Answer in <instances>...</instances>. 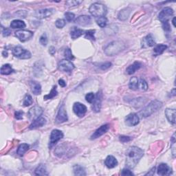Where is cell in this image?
I'll return each instance as SVG.
<instances>
[{
    "mask_svg": "<svg viewBox=\"0 0 176 176\" xmlns=\"http://www.w3.org/2000/svg\"><path fill=\"white\" fill-rule=\"evenodd\" d=\"M89 11L94 17H101L107 14V7L101 3H94L90 7Z\"/></svg>",
    "mask_w": 176,
    "mask_h": 176,
    "instance_id": "cell-4",
    "label": "cell"
},
{
    "mask_svg": "<svg viewBox=\"0 0 176 176\" xmlns=\"http://www.w3.org/2000/svg\"><path fill=\"white\" fill-rule=\"evenodd\" d=\"M94 33H95L94 30H87L85 33V38L87 39H90V40H92V41H94L95 40Z\"/></svg>",
    "mask_w": 176,
    "mask_h": 176,
    "instance_id": "cell-37",
    "label": "cell"
},
{
    "mask_svg": "<svg viewBox=\"0 0 176 176\" xmlns=\"http://www.w3.org/2000/svg\"><path fill=\"white\" fill-rule=\"evenodd\" d=\"M154 45H155V41H154V39L151 37V35H148L146 37H144L141 41V46L142 47H144V48L152 47Z\"/></svg>",
    "mask_w": 176,
    "mask_h": 176,
    "instance_id": "cell-20",
    "label": "cell"
},
{
    "mask_svg": "<svg viewBox=\"0 0 176 176\" xmlns=\"http://www.w3.org/2000/svg\"><path fill=\"white\" fill-rule=\"evenodd\" d=\"M92 22V19L90 16L88 15H80L75 20V23H77L78 25L85 26L90 25Z\"/></svg>",
    "mask_w": 176,
    "mask_h": 176,
    "instance_id": "cell-18",
    "label": "cell"
},
{
    "mask_svg": "<svg viewBox=\"0 0 176 176\" xmlns=\"http://www.w3.org/2000/svg\"><path fill=\"white\" fill-rule=\"evenodd\" d=\"M25 11H19L17 13H16V15H17L19 17H26V15H23V13H24Z\"/></svg>",
    "mask_w": 176,
    "mask_h": 176,
    "instance_id": "cell-52",
    "label": "cell"
},
{
    "mask_svg": "<svg viewBox=\"0 0 176 176\" xmlns=\"http://www.w3.org/2000/svg\"><path fill=\"white\" fill-rule=\"evenodd\" d=\"M74 173L75 175H86V172H85V168L82 166L80 165H74L73 167Z\"/></svg>",
    "mask_w": 176,
    "mask_h": 176,
    "instance_id": "cell-31",
    "label": "cell"
},
{
    "mask_svg": "<svg viewBox=\"0 0 176 176\" xmlns=\"http://www.w3.org/2000/svg\"><path fill=\"white\" fill-rule=\"evenodd\" d=\"M175 17L173 18V21H172L173 24V26H174V27H175Z\"/></svg>",
    "mask_w": 176,
    "mask_h": 176,
    "instance_id": "cell-55",
    "label": "cell"
},
{
    "mask_svg": "<svg viewBox=\"0 0 176 176\" xmlns=\"http://www.w3.org/2000/svg\"><path fill=\"white\" fill-rule=\"evenodd\" d=\"M157 172H158V174L160 175H169L172 173V170L166 164L162 163L158 166Z\"/></svg>",
    "mask_w": 176,
    "mask_h": 176,
    "instance_id": "cell-16",
    "label": "cell"
},
{
    "mask_svg": "<svg viewBox=\"0 0 176 176\" xmlns=\"http://www.w3.org/2000/svg\"><path fill=\"white\" fill-rule=\"evenodd\" d=\"M162 27H163V29L165 30L166 32H170L171 31V28H170V26H169V23H162Z\"/></svg>",
    "mask_w": 176,
    "mask_h": 176,
    "instance_id": "cell-50",
    "label": "cell"
},
{
    "mask_svg": "<svg viewBox=\"0 0 176 176\" xmlns=\"http://www.w3.org/2000/svg\"><path fill=\"white\" fill-rule=\"evenodd\" d=\"M144 155V152L138 147H130L126 151V165L129 168H134Z\"/></svg>",
    "mask_w": 176,
    "mask_h": 176,
    "instance_id": "cell-1",
    "label": "cell"
},
{
    "mask_svg": "<svg viewBox=\"0 0 176 176\" xmlns=\"http://www.w3.org/2000/svg\"><path fill=\"white\" fill-rule=\"evenodd\" d=\"M73 111L78 117H83L87 112V108L85 105L80 103H75L73 105Z\"/></svg>",
    "mask_w": 176,
    "mask_h": 176,
    "instance_id": "cell-11",
    "label": "cell"
},
{
    "mask_svg": "<svg viewBox=\"0 0 176 176\" xmlns=\"http://www.w3.org/2000/svg\"><path fill=\"white\" fill-rule=\"evenodd\" d=\"M54 8H45L35 12V16L38 19H44L50 17L54 13Z\"/></svg>",
    "mask_w": 176,
    "mask_h": 176,
    "instance_id": "cell-15",
    "label": "cell"
},
{
    "mask_svg": "<svg viewBox=\"0 0 176 176\" xmlns=\"http://www.w3.org/2000/svg\"><path fill=\"white\" fill-rule=\"evenodd\" d=\"M162 107V103L159 101H153L149 103L148 105H147L140 112V115L142 117L146 118L151 116L152 114H153L158 109H160Z\"/></svg>",
    "mask_w": 176,
    "mask_h": 176,
    "instance_id": "cell-3",
    "label": "cell"
},
{
    "mask_svg": "<svg viewBox=\"0 0 176 176\" xmlns=\"http://www.w3.org/2000/svg\"><path fill=\"white\" fill-rule=\"evenodd\" d=\"M30 86L32 88V92L35 95H39L41 93V86L39 83L31 81L30 82Z\"/></svg>",
    "mask_w": 176,
    "mask_h": 176,
    "instance_id": "cell-25",
    "label": "cell"
},
{
    "mask_svg": "<svg viewBox=\"0 0 176 176\" xmlns=\"http://www.w3.org/2000/svg\"><path fill=\"white\" fill-rule=\"evenodd\" d=\"M121 175H134V173H133L130 170L127 169V168H124V169L122 171Z\"/></svg>",
    "mask_w": 176,
    "mask_h": 176,
    "instance_id": "cell-48",
    "label": "cell"
},
{
    "mask_svg": "<svg viewBox=\"0 0 176 176\" xmlns=\"http://www.w3.org/2000/svg\"><path fill=\"white\" fill-rule=\"evenodd\" d=\"M39 41H40V44L44 46H46L47 44V35L46 33H44V34H43L41 35V37H40Z\"/></svg>",
    "mask_w": 176,
    "mask_h": 176,
    "instance_id": "cell-43",
    "label": "cell"
},
{
    "mask_svg": "<svg viewBox=\"0 0 176 176\" xmlns=\"http://www.w3.org/2000/svg\"><path fill=\"white\" fill-rule=\"evenodd\" d=\"M11 27L13 28V29H16V28H24L26 27V23L21 20H13L11 23Z\"/></svg>",
    "mask_w": 176,
    "mask_h": 176,
    "instance_id": "cell-29",
    "label": "cell"
},
{
    "mask_svg": "<svg viewBox=\"0 0 176 176\" xmlns=\"http://www.w3.org/2000/svg\"><path fill=\"white\" fill-rule=\"evenodd\" d=\"M83 32H84V31H83V30L79 29V28H77L76 27H73L70 32L71 37H72V39H77V38L80 37L81 35H83Z\"/></svg>",
    "mask_w": 176,
    "mask_h": 176,
    "instance_id": "cell-26",
    "label": "cell"
},
{
    "mask_svg": "<svg viewBox=\"0 0 176 176\" xmlns=\"http://www.w3.org/2000/svg\"><path fill=\"white\" fill-rule=\"evenodd\" d=\"M142 90V91H146L148 89V85H147V83L146 80L143 78H140L138 81V89Z\"/></svg>",
    "mask_w": 176,
    "mask_h": 176,
    "instance_id": "cell-36",
    "label": "cell"
},
{
    "mask_svg": "<svg viewBox=\"0 0 176 176\" xmlns=\"http://www.w3.org/2000/svg\"><path fill=\"white\" fill-rule=\"evenodd\" d=\"M49 52H50V54H51V55H54V54H55V52H56L55 47H53V46L50 47V48H49Z\"/></svg>",
    "mask_w": 176,
    "mask_h": 176,
    "instance_id": "cell-51",
    "label": "cell"
},
{
    "mask_svg": "<svg viewBox=\"0 0 176 176\" xmlns=\"http://www.w3.org/2000/svg\"><path fill=\"white\" fill-rule=\"evenodd\" d=\"M109 129V125L106 124L104 125H102L101 127H100L99 129H97L96 131H95L94 133L91 136V139L94 140V139H96L98 138L101 137V135H103V134H105V133L108 132Z\"/></svg>",
    "mask_w": 176,
    "mask_h": 176,
    "instance_id": "cell-17",
    "label": "cell"
},
{
    "mask_svg": "<svg viewBox=\"0 0 176 176\" xmlns=\"http://www.w3.org/2000/svg\"><path fill=\"white\" fill-rule=\"evenodd\" d=\"M59 70L62 71V72H70L74 70V65L71 62V61L67 60V59H63L61 61H59L58 64Z\"/></svg>",
    "mask_w": 176,
    "mask_h": 176,
    "instance_id": "cell-9",
    "label": "cell"
},
{
    "mask_svg": "<svg viewBox=\"0 0 176 176\" xmlns=\"http://www.w3.org/2000/svg\"><path fill=\"white\" fill-rule=\"evenodd\" d=\"M43 113V109L39 106H35L28 111V116L30 120H34L40 117Z\"/></svg>",
    "mask_w": 176,
    "mask_h": 176,
    "instance_id": "cell-12",
    "label": "cell"
},
{
    "mask_svg": "<svg viewBox=\"0 0 176 176\" xmlns=\"http://www.w3.org/2000/svg\"><path fill=\"white\" fill-rule=\"evenodd\" d=\"M131 13V8H125L123 10H121L119 13H118V17L120 21H125L127 20L129 17V14Z\"/></svg>",
    "mask_w": 176,
    "mask_h": 176,
    "instance_id": "cell-24",
    "label": "cell"
},
{
    "mask_svg": "<svg viewBox=\"0 0 176 176\" xmlns=\"http://www.w3.org/2000/svg\"><path fill=\"white\" fill-rule=\"evenodd\" d=\"M94 99H95V95L94 93H92V92H90V93H88L86 94V96H85V99H86L87 102L90 103H93V101H94Z\"/></svg>",
    "mask_w": 176,
    "mask_h": 176,
    "instance_id": "cell-40",
    "label": "cell"
},
{
    "mask_svg": "<svg viewBox=\"0 0 176 176\" xmlns=\"http://www.w3.org/2000/svg\"><path fill=\"white\" fill-rule=\"evenodd\" d=\"M142 66V63L138 62V61H135L134 63L132 64V65H129V67L127 68V70H126V72L128 74H133L135 73V72L138 70H139V69L141 68Z\"/></svg>",
    "mask_w": 176,
    "mask_h": 176,
    "instance_id": "cell-23",
    "label": "cell"
},
{
    "mask_svg": "<svg viewBox=\"0 0 176 176\" xmlns=\"http://www.w3.org/2000/svg\"><path fill=\"white\" fill-rule=\"evenodd\" d=\"M102 99H103V95H102L101 91H100L95 96L94 101L92 103H93V105H92V109L95 112H99L100 110H101Z\"/></svg>",
    "mask_w": 176,
    "mask_h": 176,
    "instance_id": "cell-14",
    "label": "cell"
},
{
    "mask_svg": "<svg viewBox=\"0 0 176 176\" xmlns=\"http://www.w3.org/2000/svg\"><path fill=\"white\" fill-rule=\"evenodd\" d=\"M96 23L101 28H105L107 26V23H108V19L105 17H99L96 20Z\"/></svg>",
    "mask_w": 176,
    "mask_h": 176,
    "instance_id": "cell-35",
    "label": "cell"
},
{
    "mask_svg": "<svg viewBox=\"0 0 176 176\" xmlns=\"http://www.w3.org/2000/svg\"><path fill=\"white\" fill-rule=\"evenodd\" d=\"M167 48V46L166 45L164 44H159L158 46H156L153 49V54L154 55L158 56V55H160L164 52V51Z\"/></svg>",
    "mask_w": 176,
    "mask_h": 176,
    "instance_id": "cell-28",
    "label": "cell"
},
{
    "mask_svg": "<svg viewBox=\"0 0 176 176\" xmlns=\"http://www.w3.org/2000/svg\"><path fill=\"white\" fill-rule=\"evenodd\" d=\"M35 175H47V171H46V166L43 164H41L39 166H37L36 169L35 171Z\"/></svg>",
    "mask_w": 176,
    "mask_h": 176,
    "instance_id": "cell-27",
    "label": "cell"
},
{
    "mask_svg": "<svg viewBox=\"0 0 176 176\" xmlns=\"http://www.w3.org/2000/svg\"><path fill=\"white\" fill-rule=\"evenodd\" d=\"M81 1H68L66 2V5H67L68 7H74V6H77L78 4H80L81 3Z\"/></svg>",
    "mask_w": 176,
    "mask_h": 176,
    "instance_id": "cell-44",
    "label": "cell"
},
{
    "mask_svg": "<svg viewBox=\"0 0 176 176\" xmlns=\"http://www.w3.org/2000/svg\"><path fill=\"white\" fill-rule=\"evenodd\" d=\"M63 134L61 131L59 129H54L52 131L50 134V143L49 147H52L54 146L59 140L63 138Z\"/></svg>",
    "mask_w": 176,
    "mask_h": 176,
    "instance_id": "cell-8",
    "label": "cell"
},
{
    "mask_svg": "<svg viewBox=\"0 0 176 176\" xmlns=\"http://www.w3.org/2000/svg\"><path fill=\"white\" fill-rule=\"evenodd\" d=\"M139 116L135 113L129 114L125 118V123L129 127H134V126L137 125L139 123Z\"/></svg>",
    "mask_w": 176,
    "mask_h": 176,
    "instance_id": "cell-13",
    "label": "cell"
},
{
    "mask_svg": "<svg viewBox=\"0 0 176 176\" xmlns=\"http://www.w3.org/2000/svg\"><path fill=\"white\" fill-rule=\"evenodd\" d=\"M14 72L10 64H5L1 68V74L3 75H9Z\"/></svg>",
    "mask_w": 176,
    "mask_h": 176,
    "instance_id": "cell-30",
    "label": "cell"
},
{
    "mask_svg": "<svg viewBox=\"0 0 176 176\" xmlns=\"http://www.w3.org/2000/svg\"><path fill=\"white\" fill-rule=\"evenodd\" d=\"M46 123V118H44V117H40L37 118V119H35L33 120V122L32 123V124L30 125V129H37V128L39 127H41L44 126L45 124Z\"/></svg>",
    "mask_w": 176,
    "mask_h": 176,
    "instance_id": "cell-19",
    "label": "cell"
},
{
    "mask_svg": "<svg viewBox=\"0 0 176 176\" xmlns=\"http://www.w3.org/2000/svg\"><path fill=\"white\" fill-rule=\"evenodd\" d=\"M119 139L122 142H127L132 140V138L129 136H126V135H120Z\"/></svg>",
    "mask_w": 176,
    "mask_h": 176,
    "instance_id": "cell-47",
    "label": "cell"
},
{
    "mask_svg": "<svg viewBox=\"0 0 176 176\" xmlns=\"http://www.w3.org/2000/svg\"><path fill=\"white\" fill-rule=\"evenodd\" d=\"M15 36L21 42H24L29 40L33 36V32L30 30H20L15 32Z\"/></svg>",
    "mask_w": 176,
    "mask_h": 176,
    "instance_id": "cell-10",
    "label": "cell"
},
{
    "mask_svg": "<svg viewBox=\"0 0 176 176\" xmlns=\"http://www.w3.org/2000/svg\"><path fill=\"white\" fill-rule=\"evenodd\" d=\"M65 17L66 19V20L69 21V22H71V21L74 20L75 15H74V14L72 13L68 12V13H65Z\"/></svg>",
    "mask_w": 176,
    "mask_h": 176,
    "instance_id": "cell-42",
    "label": "cell"
},
{
    "mask_svg": "<svg viewBox=\"0 0 176 176\" xmlns=\"http://www.w3.org/2000/svg\"><path fill=\"white\" fill-rule=\"evenodd\" d=\"M23 112L22 111H17L15 113V117L16 119L17 120H21L23 118Z\"/></svg>",
    "mask_w": 176,
    "mask_h": 176,
    "instance_id": "cell-45",
    "label": "cell"
},
{
    "mask_svg": "<svg viewBox=\"0 0 176 176\" xmlns=\"http://www.w3.org/2000/svg\"><path fill=\"white\" fill-rule=\"evenodd\" d=\"M3 55H4V57L8 56V52H7V51H4L3 52Z\"/></svg>",
    "mask_w": 176,
    "mask_h": 176,
    "instance_id": "cell-54",
    "label": "cell"
},
{
    "mask_svg": "<svg viewBox=\"0 0 176 176\" xmlns=\"http://www.w3.org/2000/svg\"><path fill=\"white\" fill-rule=\"evenodd\" d=\"M13 54L17 58L20 59H28L31 57V53L21 46H16L13 49Z\"/></svg>",
    "mask_w": 176,
    "mask_h": 176,
    "instance_id": "cell-5",
    "label": "cell"
},
{
    "mask_svg": "<svg viewBox=\"0 0 176 176\" xmlns=\"http://www.w3.org/2000/svg\"><path fill=\"white\" fill-rule=\"evenodd\" d=\"M173 15V11L170 7H166L162 10V11L158 15V19L162 23H168V20H170L171 17Z\"/></svg>",
    "mask_w": 176,
    "mask_h": 176,
    "instance_id": "cell-6",
    "label": "cell"
},
{
    "mask_svg": "<svg viewBox=\"0 0 176 176\" xmlns=\"http://www.w3.org/2000/svg\"><path fill=\"white\" fill-rule=\"evenodd\" d=\"M57 95H58V92H57L56 86L55 85V86H53V87L52 88L50 92L48 94L44 96V99L45 100V101H47V100H50V99L54 98V97L56 96Z\"/></svg>",
    "mask_w": 176,
    "mask_h": 176,
    "instance_id": "cell-34",
    "label": "cell"
},
{
    "mask_svg": "<svg viewBox=\"0 0 176 176\" xmlns=\"http://www.w3.org/2000/svg\"><path fill=\"white\" fill-rule=\"evenodd\" d=\"M59 84L60 85L61 87H64L66 86V83L65 82V80H63V79H60L59 80Z\"/></svg>",
    "mask_w": 176,
    "mask_h": 176,
    "instance_id": "cell-53",
    "label": "cell"
},
{
    "mask_svg": "<svg viewBox=\"0 0 176 176\" xmlns=\"http://www.w3.org/2000/svg\"><path fill=\"white\" fill-rule=\"evenodd\" d=\"M139 79L137 77H132L129 80V87L132 90H138Z\"/></svg>",
    "mask_w": 176,
    "mask_h": 176,
    "instance_id": "cell-32",
    "label": "cell"
},
{
    "mask_svg": "<svg viewBox=\"0 0 176 176\" xmlns=\"http://www.w3.org/2000/svg\"><path fill=\"white\" fill-rule=\"evenodd\" d=\"M29 147H30L29 145H28V144H26V143L21 144L19 146L17 153L19 156H22L23 154H24L28 150Z\"/></svg>",
    "mask_w": 176,
    "mask_h": 176,
    "instance_id": "cell-33",
    "label": "cell"
},
{
    "mask_svg": "<svg viewBox=\"0 0 176 176\" xmlns=\"http://www.w3.org/2000/svg\"><path fill=\"white\" fill-rule=\"evenodd\" d=\"M68 118L65 108V105H64V103H62V105L60 106V108H59L58 114H57L56 118V123H58V124H60V123L66 122V121H68Z\"/></svg>",
    "mask_w": 176,
    "mask_h": 176,
    "instance_id": "cell-7",
    "label": "cell"
},
{
    "mask_svg": "<svg viewBox=\"0 0 176 176\" xmlns=\"http://www.w3.org/2000/svg\"><path fill=\"white\" fill-rule=\"evenodd\" d=\"M175 114L176 111L174 109H166L165 110L166 117L168 120V122L171 124L175 123Z\"/></svg>",
    "mask_w": 176,
    "mask_h": 176,
    "instance_id": "cell-21",
    "label": "cell"
},
{
    "mask_svg": "<svg viewBox=\"0 0 176 176\" xmlns=\"http://www.w3.org/2000/svg\"><path fill=\"white\" fill-rule=\"evenodd\" d=\"M65 24H66L65 21L64 20H61V19L57 20L56 21V23H55L56 27L58 28H63L64 26H65Z\"/></svg>",
    "mask_w": 176,
    "mask_h": 176,
    "instance_id": "cell-41",
    "label": "cell"
},
{
    "mask_svg": "<svg viewBox=\"0 0 176 176\" xmlns=\"http://www.w3.org/2000/svg\"><path fill=\"white\" fill-rule=\"evenodd\" d=\"M105 165L108 168H112L118 165V161L113 156H108L105 160Z\"/></svg>",
    "mask_w": 176,
    "mask_h": 176,
    "instance_id": "cell-22",
    "label": "cell"
},
{
    "mask_svg": "<svg viewBox=\"0 0 176 176\" xmlns=\"http://www.w3.org/2000/svg\"><path fill=\"white\" fill-rule=\"evenodd\" d=\"M111 66V63L110 62H107V63L101 64V65H100V68L103 70H107V69L110 68Z\"/></svg>",
    "mask_w": 176,
    "mask_h": 176,
    "instance_id": "cell-46",
    "label": "cell"
},
{
    "mask_svg": "<svg viewBox=\"0 0 176 176\" xmlns=\"http://www.w3.org/2000/svg\"><path fill=\"white\" fill-rule=\"evenodd\" d=\"M11 31L10 29H8V28H3V30H2V35H3L4 37H8L9 35H11Z\"/></svg>",
    "mask_w": 176,
    "mask_h": 176,
    "instance_id": "cell-49",
    "label": "cell"
},
{
    "mask_svg": "<svg viewBox=\"0 0 176 176\" xmlns=\"http://www.w3.org/2000/svg\"><path fill=\"white\" fill-rule=\"evenodd\" d=\"M125 48V44L123 41H114L105 47V53L108 56L117 55Z\"/></svg>",
    "mask_w": 176,
    "mask_h": 176,
    "instance_id": "cell-2",
    "label": "cell"
},
{
    "mask_svg": "<svg viewBox=\"0 0 176 176\" xmlns=\"http://www.w3.org/2000/svg\"><path fill=\"white\" fill-rule=\"evenodd\" d=\"M32 104V98L30 94H26L23 100V105L25 107H28Z\"/></svg>",
    "mask_w": 176,
    "mask_h": 176,
    "instance_id": "cell-38",
    "label": "cell"
},
{
    "mask_svg": "<svg viewBox=\"0 0 176 176\" xmlns=\"http://www.w3.org/2000/svg\"><path fill=\"white\" fill-rule=\"evenodd\" d=\"M64 56H65L66 59L70 61H72L74 59V56L72 54V50L70 48H66L65 50V51H64Z\"/></svg>",
    "mask_w": 176,
    "mask_h": 176,
    "instance_id": "cell-39",
    "label": "cell"
}]
</instances>
